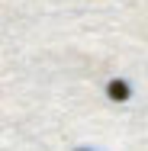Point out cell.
<instances>
[{
    "label": "cell",
    "instance_id": "6da1fadb",
    "mask_svg": "<svg viewBox=\"0 0 148 151\" xmlns=\"http://www.w3.org/2000/svg\"><path fill=\"white\" fill-rule=\"evenodd\" d=\"M106 96H110V100H119V103H122V100H129V84H126V81H110Z\"/></svg>",
    "mask_w": 148,
    "mask_h": 151
},
{
    "label": "cell",
    "instance_id": "7a4b0ae2",
    "mask_svg": "<svg viewBox=\"0 0 148 151\" xmlns=\"http://www.w3.org/2000/svg\"><path fill=\"white\" fill-rule=\"evenodd\" d=\"M77 151H87V148H77Z\"/></svg>",
    "mask_w": 148,
    "mask_h": 151
}]
</instances>
